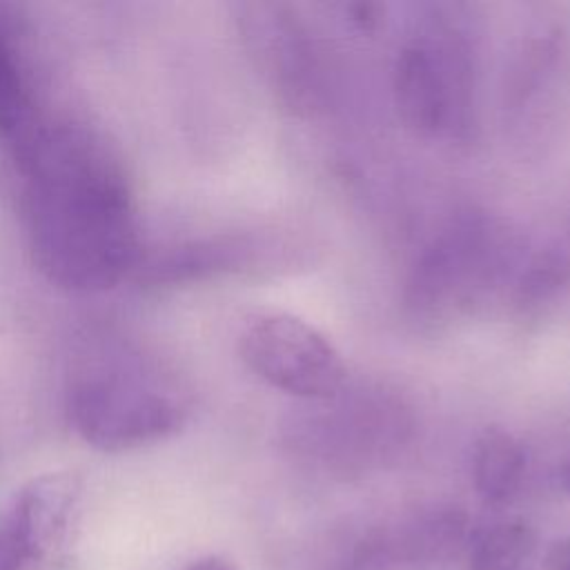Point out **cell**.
I'll list each match as a JSON object with an SVG mask.
<instances>
[{"instance_id": "obj_10", "label": "cell", "mask_w": 570, "mask_h": 570, "mask_svg": "<svg viewBox=\"0 0 570 570\" xmlns=\"http://www.w3.org/2000/svg\"><path fill=\"white\" fill-rule=\"evenodd\" d=\"M82 483L73 472H47L27 481L7 508L31 570H58L73 543Z\"/></svg>"}, {"instance_id": "obj_9", "label": "cell", "mask_w": 570, "mask_h": 570, "mask_svg": "<svg viewBox=\"0 0 570 570\" xmlns=\"http://www.w3.org/2000/svg\"><path fill=\"white\" fill-rule=\"evenodd\" d=\"M27 36L24 18L0 4V196L13 200L49 122L38 107Z\"/></svg>"}, {"instance_id": "obj_7", "label": "cell", "mask_w": 570, "mask_h": 570, "mask_svg": "<svg viewBox=\"0 0 570 570\" xmlns=\"http://www.w3.org/2000/svg\"><path fill=\"white\" fill-rule=\"evenodd\" d=\"M236 24L245 51L278 105L312 116L323 100L321 71L309 33L296 11L283 2H243Z\"/></svg>"}, {"instance_id": "obj_18", "label": "cell", "mask_w": 570, "mask_h": 570, "mask_svg": "<svg viewBox=\"0 0 570 570\" xmlns=\"http://www.w3.org/2000/svg\"><path fill=\"white\" fill-rule=\"evenodd\" d=\"M546 570H570V539L550 552Z\"/></svg>"}, {"instance_id": "obj_15", "label": "cell", "mask_w": 570, "mask_h": 570, "mask_svg": "<svg viewBox=\"0 0 570 570\" xmlns=\"http://www.w3.org/2000/svg\"><path fill=\"white\" fill-rule=\"evenodd\" d=\"M570 283V258L559 249L525 256L505 298V312L519 321L537 318Z\"/></svg>"}, {"instance_id": "obj_2", "label": "cell", "mask_w": 570, "mask_h": 570, "mask_svg": "<svg viewBox=\"0 0 570 570\" xmlns=\"http://www.w3.org/2000/svg\"><path fill=\"white\" fill-rule=\"evenodd\" d=\"M69 428L91 448L127 452L180 432L189 405L174 370L125 338L87 343L65 385Z\"/></svg>"}, {"instance_id": "obj_19", "label": "cell", "mask_w": 570, "mask_h": 570, "mask_svg": "<svg viewBox=\"0 0 570 570\" xmlns=\"http://www.w3.org/2000/svg\"><path fill=\"white\" fill-rule=\"evenodd\" d=\"M559 483L570 494V456H566V461L559 468Z\"/></svg>"}, {"instance_id": "obj_8", "label": "cell", "mask_w": 570, "mask_h": 570, "mask_svg": "<svg viewBox=\"0 0 570 570\" xmlns=\"http://www.w3.org/2000/svg\"><path fill=\"white\" fill-rule=\"evenodd\" d=\"M312 419L294 428L296 445L307 456L336 470L363 468L381 461L407 436V412L401 401L383 394L356 392L350 399H330Z\"/></svg>"}, {"instance_id": "obj_6", "label": "cell", "mask_w": 570, "mask_h": 570, "mask_svg": "<svg viewBox=\"0 0 570 570\" xmlns=\"http://www.w3.org/2000/svg\"><path fill=\"white\" fill-rule=\"evenodd\" d=\"M470 525L463 510L430 505L367 525L325 561V570H450Z\"/></svg>"}, {"instance_id": "obj_16", "label": "cell", "mask_w": 570, "mask_h": 570, "mask_svg": "<svg viewBox=\"0 0 570 570\" xmlns=\"http://www.w3.org/2000/svg\"><path fill=\"white\" fill-rule=\"evenodd\" d=\"M345 13L350 16V20L361 29V31H372L376 29L379 20H381V7L372 4V2H354L345 7Z\"/></svg>"}, {"instance_id": "obj_12", "label": "cell", "mask_w": 570, "mask_h": 570, "mask_svg": "<svg viewBox=\"0 0 570 570\" xmlns=\"http://www.w3.org/2000/svg\"><path fill=\"white\" fill-rule=\"evenodd\" d=\"M261 240L252 234H212L198 238H185L151 256L140 258L136 272L151 285H183L198 283L225 274H238L249 269L261 256Z\"/></svg>"}, {"instance_id": "obj_1", "label": "cell", "mask_w": 570, "mask_h": 570, "mask_svg": "<svg viewBox=\"0 0 570 570\" xmlns=\"http://www.w3.org/2000/svg\"><path fill=\"white\" fill-rule=\"evenodd\" d=\"M18 205L31 261L60 289H109L142 258L127 167L94 125L71 118L47 122Z\"/></svg>"}, {"instance_id": "obj_17", "label": "cell", "mask_w": 570, "mask_h": 570, "mask_svg": "<svg viewBox=\"0 0 570 570\" xmlns=\"http://www.w3.org/2000/svg\"><path fill=\"white\" fill-rule=\"evenodd\" d=\"M183 570H238V568L234 566V561H229V559H225V557L212 554V557H203V559L191 561V563L185 566Z\"/></svg>"}, {"instance_id": "obj_14", "label": "cell", "mask_w": 570, "mask_h": 570, "mask_svg": "<svg viewBox=\"0 0 570 570\" xmlns=\"http://www.w3.org/2000/svg\"><path fill=\"white\" fill-rule=\"evenodd\" d=\"M539 537L523 519H499L468 532L461 570H537Z\"/></svg>"}, {"instance_id": "obj_3", "label": "cell", "mask_w": 570, "mask_h": 570, "mask_svg": "<svg viewBox=\"0 0 570 570\" xmlns=\"http://www.w3.org/2000/svg\"><path fill=\"white\" fill-rule=\"evenodd\" d=\"M521 238L485 212L456 214L419 254L405 289L403 309L423 332L503 305L525 261Z\"/></svg>"}, {"instance_id": "obj_13", "label": "cell", "mask_w": 570, "mask_h": 570, "mask_svg": "<svg viewBox=\"0 0 570 570\" xmlns=\"http://www.w3.org/2000/svg\"><path fill=\"white\" fill-rule=\"evenodd\" d=\"M523 443L501 425H488L472 448V483L485 505L510 503L525 479Z\"/></svg>"}, {"instance_id": "obj_11", "label": "cell", "mask_w": 570, "mask_h": 570, "mask_svg": "<svg viewBox=\"0 0 570 570\" xmlns=\"http://www.w3.org/2000/svg\"><path fill=\"white\" fill-rule=\"evenodd\" d=\"M392 100L403 127L416 138L452 136V96L436 58L423 33L405 42L392 62Z\"/></svg>"}, {"instance_id": "obj_5", "label": "cell", "mask_w": 570, "mask_h": 570, "mask_svg": "<svg viewBox=\"0 0 570 570\" xmlns=\"http://www.w3.org/2000/svg\"><path fill=\"white\" fill-rule=\"evenodd\" d=\"M238 352L269 387L309 403L338 396L347 381L345 361L334 343L287 312L254 316L240 332Z\"/></svg>"}, {"instance_id": "obj_4", "label": "cell", "mask_w": 570, "mask_h": 570, "mask_svg": "<svg viewBox=\"0 0 570 570\" xmlns=\"http://www.w3.org/2000/svg\"><path fill=\"white\" fill-rule=\"evenodd\" d=\"M503 127L523 156L554 145L570 109V29L541 22L525 31L505 69Z\"/></svg>"}]
</instances>
